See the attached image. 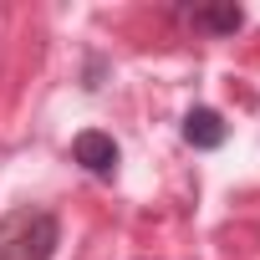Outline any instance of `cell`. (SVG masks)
Wrapping results in <instances>:
<instances>
[{"label": "cell", "mask_w": 260, "mask_h": 260, "mask_svg": "<svg viewBox=\"0 0 260 260\" xmlns=\"http://www.w3.org/2000/svg\"><path fill=\"white\" fill-rule=\"evenodd\" d=\"M56 240L61 230L46 209H11L0 219V260H51Z\"/></svg>", "instance_id": "6da1fadb"}, {"label": "cell", "mask_w": 260, "mask_h": 260, "mask_svg": "<svg viewBox=\"0 0 260 260\" xmlns=\"http://www.w3.org/2000/svg\"><path fill=\"white\" fill-rule=\"evenodd\" d=\"M72 153H77V164H82L87 174H97V179H112V174H117V143H112L107 133H97V127L77 133Z\"/></svg>", "instance_id": "7a4b0ae2"}, {"label": "cell", "mask_w": 260, "mask_h": 260, "mask_svg": "<svg viewBox=\"0 0 260 260\" xmlns=\"http://www.w3.org/2000/svg\"><path fill=\"white\" fill-rule=\"evenodd\" d=\"M184 138H189L194 148H219V143H224V117H219L214 107H194V112L184 117Z\"/></svg>", "instance_id": "3957f363"}, {"label": "cell", "mask_w": 260, "mask_h": 260, "mask_svg": "<svg viewBox=\"0 0 260 260\" xmlns=\"http://www.w3.org/2000/svg\"><path fill=\"white\" fill-rule=\"evenodd\" d=\"M194 26H204L214 36H235L245 26V11L240 6H204V11H194Z\"/></svg>", "instance_id": "277c9868"}]
</instances>
